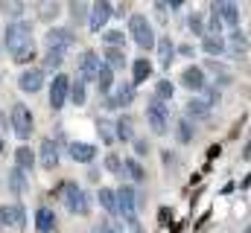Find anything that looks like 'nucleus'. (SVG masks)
I'll list each match as a JSON object with an SVG mask.
<instances>
[{
  "label": "nucleus",
  "instance_id": "58836bf2",
  "mask_svg": "<svg viewBox=\"0 0 251 233\" xmlns=\"http://www.w3.org/2000/svg\"><path fill=\"white\" fill-rule=\"evenodd\" d=\"M126 172H128V178H131L134 184L146 178V172H143V166H140V161H134V158H128V161H126Z\"/></svg>",
  "mask_w": 251,
  "mask_h": 233
},
{
  "label": "nucleus",
  "instance_id": "20e7f679",
  "mask_svg": "<svg viewBox=\"0 0 251 233\" xmlns=\"http://www.w3.org/2000/svg\"><path fill=\"white\" fill-rule=\"evenodd\" d=\"M62 198H64V207L70 210V216H88V210H91L88 192H82V186L76 181H70V184L62 186Z\"/></svg>",
  "mask_w": 251,
  "mask_h": 233
},
{
  "label": "nucleus",
  "instance_id": "4be33fe9",
  "mask_svg": "<svg viewBox=\"0 0 251 233\" xmlns=\"http://www.w3.org/2000/svg\"><path fill=\"white\" fill-rule=\"evenodd\" d=\"M70 102H73L76 108H82V105L88 102V82H82L79 76L70 79Z\"/></svg>",
  "mask_w": 251,
  "mask_h": 233
},
{
  "label": "nucleus",
  "instance_id": "b1692460",
  "mask_svg": "<svg viewBox=\"0 0 251 233\" xmlns=\"http://www.w3.org/2000/svg\"><path fill=\"white\" fill-rule=\"evenodd\" d=\"M149 76H152V61H149V58H137V61H131V82H134V85L146 82Z\"/></svg>",
  "mask_w": 251,
  "mask_h": 233
},
{
  "label": "nucleus",
  "instance_id": "72a5a7b5",
  "mask_svg": "<svg viewBox=\"0 0 251 233\" xmlns=\"http://www.w3.org/2000/svg\"><path fill=\"white\" fill-rule=\"evenodd\" d=\"M102 41H105V47H123L126 32L123 29H105V32H102Z\"/></svg>",
  "mask_w": 251,
  "mask_h": 233
},
{
  "label": "nucleus",
  "instance_id": "dca6fc26",
  "mask_svg": "<svg viewBox=\"0 0 251 233\" xmlns=\"http://www.w3.org/2000/svg\"><path fill=\"white\" fill-rule=\"evenodd\" d=\"M181 85L187 88V91H204V85H207V79H204V67H187L184 73H181Z\"/></svg>",
  "mask_w": 251,
  "mask_h": 233
},
{
  "label": "nucleus",
  "instance_id": "2eb2a0df",
  "mask_svg": "<svg viewBox=\"0 0 251 233\" xmlns=\"http://www.w3.org/2000/svg\"><path fill=\"white\" fill-rule=\"evenodd\" d=\"M24 204H0V225L3 228H21L24 225Z\"/></svg>",
  "mask_w": 251,
  "mask_h": 233
},
{
  "label": "nucleus",
  "instance_id": "c756f323",
  "mask_svg": "<svg viewBox=\"0 0 251 233\" xmlns=\"http://www.w3.org/2000/svg\"><path fill=\"white\" fill-rule=\"evenodd\" d=\"M102 58H105V64H108V67H114V70L126 67V53H123V47H105V50H102Z\"/></svg>",
  "mask_w": 251,
  "mask_h": 233
},
{
  "label": "nucleus",
  "instance_id": "473e14b6",
  "mask_svg": "<svg viewBox=\"0 0 251 233\" xmlns=\"http://www.w3.org/2000/svg\"><path fill=\"white\" fill-rule=\"evenodd\" d=\"M62 64H64V50L47 47V53H44V70H59Z\"/></svg>",
  "mask_w": 251,
  "mask_h": 233
},
{
  "label": "nucleus",
  "instance_id": "49530a36",
  "mask_svg": "<svg viewBox=\"0 0 251 233\" xmlns=\"http://www.w3.org/2000/svg\"><path fill=\"white\" fill-rule=\"evenodd\" d=\"M176 53H178V56H184V58H193V56H196V47H193V44H181Z\"/></svg>",
  "mask_w": 251,
  "mask_h": 233
},
{
  "label": "nucleus",
  "instance_id": "9b49d317",
  "mask_svg": "<svg viewBox=\"0 0 251 233\" xmlns=\"http://www.w3.org/2000/svg\"><path fill=\"white\" fill-rule=\"evenodd\" d=\"M100 67H102L100 56H97L94 50H85V53L79 56V73H76V76H79L82 82H88V85H91V82H97V73H100Z\"/></svg>",
  "mask_w": 251,
  "mask_h": 233
},
{
  "label": "nucleus",
  "instance_id": "37998d69",
  "mask_svg": "<svg viewBox=\"0 0 251 233\" xmlns=\"http://www.w3.org/2000/svg\"><path fill=\"white\" fill-rule=\"evenodd\" d=\"M219 99H222V93H219V85H204V102L213 108Z\"/></svg>",
  "mask_w": 251,
  "mask_h": 233
},
{
  "label": "nucleus",
  "instance_id": "5701e85b",
  "mask_svg": "<svg viewBox=\"0 0 251 233\" xmlns=\"http://www.w3.org/2000/svg\"><path fill=\"white\" fill-rule=\"evenodd\" d=\"M155 47H158V61H161V67L167 70V67L173 64V58H176V44H173V38H167V35H164Z\"/></svg>",
  "mask_w": 251,
  "mask_h": 233
},
{
  "label": "nucleus",
  "instance_id": "09e8293b",
  "mask_svg": "<svg viewBox=\"0 0 251 233\" xmlns=\"http://www.w3.org/2000/svg\"><path fill=\"white\" fill-rule=\"evenodd\" d=\"M243 158H246V161H251V140L246 143V149H243Z\"/></svg>",
  "mask_w": 251,
  "mask_h": 233
},
{
  "label": "nucleus",
  "instance_id": "f03ea898",
  "mask_svg": "<svg viewBox=\"0 0 251 233\" xmlns=\"http://www.w3.org/2000/svg\"><path fill=\"white\" fill-rule=\"evenodd\" d=\"M9 128H12L15 137L24 140V143L32 137V131H35V119H32V111H29L24 102L12 105V111H9Z\"/></svg>",
  "mask_w": 251,
  "mask_h": 233
},
{
  "label": "nucleus",
  "instance_id": "603ef678",
  "mask_svg": "<svg viewBox=\"0 0 251 233\" xmlns=\"http://www.w3.org/2000/svg\"><path fill=\"white\" fill-rule=\"evenodd\" d=\"M3 152H6V140L0 137V155H3Z\"/></svg>",
  "mask_w": 251,
  "mask_h": 233
},
{
  "label": "nucleus",
  "instance_id": "39448f33",
  "mask_svg": "<svg viewBox=\"0 0 251 233\" xmlns=\"http://www.w3.org/2000/svg\"><path fill=\"white\" fill-rule=\"evenodd\" d=\"M146 122H149V128L155 134H167V128H170V108H167V102L152 96L149 105H146Z\"/></svg>",
  "mask_w": 251,
  "mask_h": 233
},
{
  "label": "nucleus",
  "instance_id": "4c0bfd02",
  "mask_svg": "<svg viewBox=\"0 0 251 233\" xmlns=\"http://www.w3.org/2000/svg\"><path fill=\"white\" fill-rule=\"evenodd\" d=\"M32 58H35V44H26V47H21V50L12 53V61H15V64H26V61H32Z\"/></svg>",
  "mask_w": 251,
  "mask_h": 233
},
{
  "label": "nucleus",
  "instance_id": "9d476101",
  "mask_svg": "<svg viewBox=\"0 0 251 233\" xmlns=\"http://www.w3.org/2000/svg\"><path fill=\"white\" fill-rule=\"evenodd\" d=\"M44 44L53 47V50H64V53H67V50L76 44V35H73V29H67V26H53V29H47Z\"/></svg>",
  "mask_w": 251,
  "mask_h": 233
},
{
  "label": "nucleus",
  "instance_id": "f8f14e48",
  "mask_svg": "<svg viewBox=\"0 0 251 233\" xmlns=\"http://www.w3.org/2000/svg\"><path fill=\"white\" fill-rule=\"evenodd\" d=\"M18 88L24 91V93H38L41 88H44V70H24L21 76H18Z\"/></svg>",
  "mask_w": 251,
  "mask_h": 233
},
{
  "label": "nucleus",
  "instance_id": "412c9836",
  "mask_svg": "<svg viewBox=\"0 0 251 233\" xmlns=\"http://www.w3.org/2000/svg\"><path fill=\"white\" fill-rule=\"evenodd\" d=\"M114 128H117V140L120 143H131L134 140V119L131 116H117L114 119Z\"/></svg>",
  "mask_w": 251,
  "mask_h": 233
},
{
  "label": "nucleus",
  "instance_id": "cd10ccee",
  "mask_svg": "<svg viewBox=\"0 0 251 233\" xmlns=\"http://www.w3.org/2000/svg\"><path fill=\"white\" fill-rule=\"evenodd\" d=\"M219 15H222V21H225V26H231V29H237L240 26V9L228 0V3H219Z\"/></svg>",
  "mask_w": 251,
  "mask_h": 233
},
{
  "label": "nucleus",
  "instance_id": "c85d7f7f",
  "mask_svg": "<svg viewBox=\"0 0 251 233\" xmlns=\"http://www.w3.org/2000/svg\"><path fill=\"white\" fill-rule=\"evenodd\" d=\"M100 204H102V210H105L108 216H114V219H117V189L102 186V189H100Z\"/></svg>",
  "mask_w": 251,
  "mask_h": 233
},
{
  "label": "nucleus",
  "instance_id": "de8ad7c7",
  "mask_svg": "<svg viewBox=\"0 0 251 233\" xmlns=\"http://www.w3.org/2000/svg\"><path fill=\"white\" fill-rule=\"evenodd\" d=\"M131 143H134V152H137V155H146V152H149V143H146V140H131Z\"/></svg>",
  "mask_w": 251,
  "mask_h": 233
},
{
  "label": "nucleus",
  "instance_id": "ddd939ff",
  "mask_svg": "<svg viewBox=\"0 0 251 233\" xmlns=\"http://www.w3.org/2000/svg\"><path fill=\"white\" fill-rule=\"evenodd\" d=\"M67 155H70V161H76V163H94L97 146H94V143H85V140H76V143L67 146Z\"/></svg>",
  "mask_w": 251,
  "mask_h": 233
},
{
  "label": "nucleus",
  "instance_id": "f3484780",
  "mask_svg": "<svg viewBox=\"0 0 251 233\" xmlns=\"http://www.w3.org/2000/svg\"><path fill=\"white\" fill-rule=\"evenodd\" d=\"M201 53H207L210 58H219L228 53V41L222 35H204L201 38Z\"/></svg>",
  "mask_w": 251,
  "mask_h": 233
},
{
  "label": "nucleus",
  "instance_id": "f704fd0d",
  "mask_svg": "<svg viewBox=\"0 0 251 233\" xmlns=\"http://www.w3.org/2000/svg\"><path fill=\"white\" fill-rule=\"evenodd\" d=\"M62 9H59V3L56 0H44L41 3V9H38V18L41 21H56V15H59Z\"/></svg>",
  "mask_w": 251,
  "mask_h": 233
},
{
  "label": "nucleus",
  "instance_id": "f257e3e1",
  "mask_svg": "<svg viewBox=\"0 0 251 233\" xmlns=\"http://www.w3.org/2000/svg\"><path fill=\"white\" fill-rule=\"evenodd\" d=\"M3 44H6V50H9V53H15V50H21V47L32 44V23H29V21H24V18L12 21V23L6 26V32H3Z\"/></svg>",
  "mask_w": 251,
  "mask_h": 233
},
{
  "label": "nucleus",
  "instance_id": "a211bd4d",
  "mask_svg": "<svg viewBox=\"0 0 251 233\" xmlns=\"http://www.w3.org/2000/svg\"><path fill=\"white\" fill-rule=\"evenodd\" d=\"M114 73H117V70H114V67H108V64L102 61V67H100V73H97V82H94L100 93H105V96H108V93L114 91V79H117Z\"/></svg>",
  "mask_w": 251,
  "mask_h": 233
},
{
  "label": "nucleus",
  "instance_id": "864d4df0",
  "mask_svg": "<svg viewBox=\"0 0 251 233\" xmlns=\"http://www.w3.org/2000/svg\"><path fill=\"white\" fill-rule=\"evenodd\" d=\"M246 233H251V225H246Z\"/></svg>",
  "mask_w": 251,
  "mask_h": 233
},
{
  "label": "nucleus",
  "instance_id": "a878e982",
  "mask_svg": "<svg viewBox=\"0 0 251 233\" xmlns=\"http://www.w3.org/2000/svg\"><path fill=\"white\" fill-rule=\"evenodd\" d=\"M246 50H249V41H246V35L240 32V29H231V38H228V53L237 58L246 56Z\"/></svg>",
  "mask_w": 251,
  "mask_h": 233
},
{
  "label": "nucleus",
  "instance_id": "ea45409f",
  "mask_svg": "<svg viewBox=\"0 0 251 233\" xmlns=\"http://www.w3.org/2000/svg\"><path fill=\"white\" fill-rule=\"evenodd\" d=\"M193 134H196V128H193V119H181L178 122V143H190L193 140Z\"/></svg>",
  "mask_w": 251,
  "mask_h": 233
},
{
  "label": "nucleus",
  "instance_id": "4468645a",
  "mask_svg": "<svg viewBox=\"0 0 251 233\" xmlns=\"http://www.w3.org/2000/svg\"><path fill=\"white\" fill-rule=\"evenodd\" d=\"M38 161H41V166H44V169H56V166H59V161H62L59 143H56V140H44V143H41V149H38Z\"/></svg>",
  "mask_w": 251,
  "mask_h": 233
},
{
  "label": "nucleus",
  "instance_id": "e433bc0d",
  "mask_svg": "<svg viewBox=\"0 0 251 233\" xmlns=\"http://www.w3.org/2000/svg\"><path fill=\"white\" fill-rule=\"evenodd\" d=\"M105 169H108L111 175H120V172H126V161L120 158V155L108 152V155H105Z\"/></svg>",
  "mask_w": 251,
  "mask_h": 233
},
{
  "label": "nucleus",
  "instance_id": "c9c22d12",
  "mask_svg": "<svg viewBox=\"0 0 251 233\" xmlns=\"http://www.w3.org/2000/svg\"><path fill=\"white\" fill-rule=\"evenodd\" d=\"M173 93H176V88H173V82H170V79H161V82L155 85V99L167 102V99H173Z\"/></svg>",
  "mask_w": 251,
  "mask_h": 233
},
{
  "label": "nucleus",
  "instance_id": "5fc2aeb1",
  "mask_svg": "<svg viewBox=\"0 0 251 233\" xmlns=\"http://www.w3.org/2000/svg\"><path fill=\"white\" fill-rule=\"evenodd\" d=\"M231 3H234V0H231Z\"/></svg>",
  "mask_w": 251,
  "mask_h": 233
},
{
  "label": "nucleus",
  "instance_id": "8fccbe9b",
  "mask_svg": "<svg viewBox=\"0 0 251 233\" xmlns=\"http://www.w3.org/2000/svg\"><path fill=\"white\" fill-rule=\"evenodd\" d=\"M128 228H131V233H143V228H140V225H137V222H131V225H128Z\"/></svg>",
  "mask_w": 251,
  "mask_h": 233
},
{
  "label": "nucleus",
  "instance_id": "1a4fd4ad",
  "mask_svg": "<svg viewBox=\"0 0 251 233\" xmlns=\"http://www.w3.org/2000/svg\"><path fill=\"white\" fill-rule=\"evenodd\" d=\"M67 99H70V76L59 73V76H53V82H50V108L59 111V108H64Z\"/></svg>",
  "mask_w": 251,
  "mask_h": 233
},
{
  "label": "nucleus",
  "instance_id": "423d86ee",
  "mask_svg": "<svg viewBox=\"0 0 251 233\" xmlns=\"http://www.w3.org/2000/svg\"><path fill=\"white\" fill-rule=\"evenodd\" d=\"M134 99H137V96H134V82H117V85H114V91L105 96V108H108V111L128 108Z\"/></svg>",
  "mask_w": 251,
  "mask_h": 233
},
{
  "label": "nucleus",
  "instance_id": "c03bdc74",
  "mask_svg": "<svg viewBox=\"0 0 251 233\" xmlns=\"http://www.w3.org/2000/svg\"><path fill=\"white\" fill-rule=\"evenodd\" d=\"M70 12H73V21H76V23L85 21V3H82V0H73V3H70Z\"/></svg>",
  "mask_w": 251,
  "mask_h": 233
},
{
  "label": "nucleus",
  "instance_id": "6e6552de",
  "mask_svg": "<svg viewBox=\"0 0 251 233\" xmlns=\"http://www.w3.org/2000/svg\"><path fill=\"white\" fill-rule=\"evenodd\" d=\"M111 15H114V6H111L108 0H94V6H91V12H88V26H91V32H105V23L111 21Z\"/></svg>",
  "mask_w": 251,
  "mask_h": 233
},
{
  "label": "nucleus",
  "instance_id": "393cba45",
  "mask_svg": "<svg viewBox=\"0 0 251 233\" xmlns=\"http://www.w3.org/2000/svg\"><path fill=\"white\" fill-rule=\"evenodd\" d=\"M35 161H38V158H35V152H32L29 146H18V149H15V166H18V169L26 172V169L35 166Z\"/></svg>",
  "mask_w": 251,
  "mask_h": 233
},
{
  "label": "nucleus",
  "instance_id": "bb28decb",
  "mask_svg": "<svg viewBox=\"0 0 251 233\" xmlns=\"http://www.w3.org/2000/svg\"><path fill=\"white\" fill-rule=\"evenodd\" d=\"M9 192L12 195H24L26 192V172L24 169H9Z\"/></svg>",
  "mask_w": 251,
  "mask_h": 233
},
{
  "label": "nucleus",
  "instance_id": "7c9ffc66",
  "mask_svg": "<svg viewBox=\"0 0 251 233\" xmlns=\"http://www.w3.org/2000/svg\"><path fill=\"white\" fill-rule=\"evenodd\" d=\"M97 131H100V137H102V143H114L117 140V128H114V122L111 119H97Z\"/></svg>",
  "mask_w": 251,
  "mask_h": 233
},
{
  "label": "nucleus",
  "instance_id": "a18cd8bd",
  "mask_svg": "<svg viewBox=\"0 0 251 233\" xmlns=\"http://www.w3.org/2000/svg\"><path fill=\"white\" fill-rule=\"evenodd\" d=\"M94 233H123V228L120 225H111V222H100L94 228Z\"/></svg>",
  "mask_w": 251,
  "mask_h": 233
},
{
  "label": "nucleus",
  "instance_id": "3c124183",
  "mask_svg": "<svg viewBox=\"0 0 251 233\" xmlns=\"http://www.w3.org/2000/svg\"><path fill=\"white\" fill-rule=\"evenodd\" d=\"M181 3L184 0H170V9H181Z\"/></svg>",
  "mask_w": 251,
  "mask_h": 233
},
{
  "label": "nucleus",
  "instance_id": "7ed1b4c3",
  "mask_svg": "<svg viewBox=\"0 0 251 233\" xmlns=\"http://www.w3.org/2000/svg\"><path fill=\"white\" fill-rule=\"evenodd\" d=\"M128 35H131V41H134V44H137L143 53H149V50L158 44L146 15H131V18H128Z\"/></svg>",
  "mask_w": 251,
  "mask_h": 233
},
{
  "label": "nucleus",
  "instance_id": "aec40b11",
  "mask_svg": "<svg viewBox=\"0 0 251 233\" xmlns=\"http://www.w3.org/2000/svg\"><path fill=\"white\" fill-rule=\"evenodd\" d=\"M184 116H187V119H207V116H210V105H207L204 99H187Z\"/></svg>",
  "mask_w": 251,
  "mask_h": 233
},
{
  "label": "nucleus",
  "instance_id": "79ce46f5",
  "mask_svg": "<svg viewBox=\"0 0 251 233\" xmlns=\"http://www.w3.org/2000/svg\"><path fill=\"white\" fill-rule=\"evenodd\" d=\"M222 26H225L222 15L219 12H210V18H207V35H222Z\"/></svg>",
  "mask_w": 251,
  "mask_h": 233
},
{
  "label": "nucleus",
  "instance_id": "a19ab883",
  "mask_svg": "<svg viewBox=\"0 0 251 233\" xmlns=\"http://www.w3.org/2000/svg\"><path fill=\"white\" fill-rule=\"evenodd\" d=\"M0 12H6V15H12L15 21L24 15V6L18 3V0H0Z\"/></svg>",
  "mask_w": 251,
  "mask_h": 233
},
{
  "label": "nucleus",
  "instance_id": "2f4dec72",
  "mask_svg": "<svg viewBox=\"0 0 251 233\" xmlns=\"http://www.w3.org/2000/svg\"><path fill=\"white\" fill-rule=\"evenodd\" d=\"M187 29L193 32V35H199V38H204V35H207V23H204V18H201L199 12L187 15Z\"/></svg>",
  "mask_w": 251,
  "mask_h": 233
},
{
  "label": "nucleus",
  "instance_id": "6ab92c4d",
  "mask_svg": "<svg viewBox=\"0 0 251 233\" xmlns=\"http://www.w3.org/2000/svg\"><path fill=\"white\" fill-rule=\"evenodd\" d=\"M35 228H38V233H53L56 231V213H53L50 207H38V213H35Z\"/></svg>",
  "mask_w": 251,
  "mask_h": 233
},
{
  "label": "nucleus",
  "instance_id": "0eeeda50",
  "mask_svg": "<svg viewBox=\"0 0 251 233\" xmlns=\"http://www.w3.org/2000/svg\"><path fill=\"white\" fill-rule=\"evenodd\" d=\"M117 216L126 219L128 225L137 222V192H134V186H120L117 189Z\"/></svg>",
  "mask_w": 251,
  "mask_h": 233
}]
</instances>
